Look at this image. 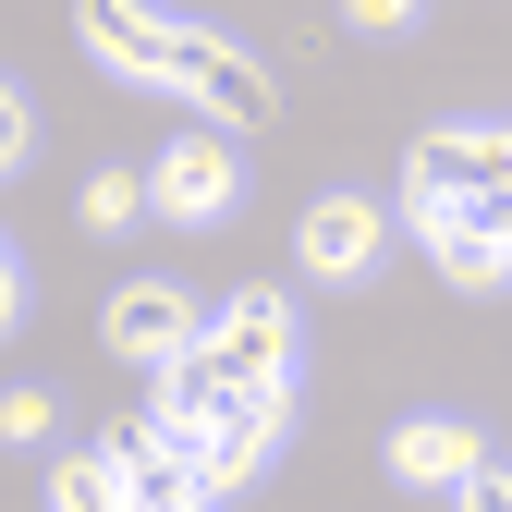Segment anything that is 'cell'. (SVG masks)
Returning <instances> with one entry per match:
<instances>
[{
    "mask_svg": "<svg viewBox=\"0 0 512 512\" xmlns=\"http://www.w3.org/2000/svg\"><path fill=\"white\" fill-rule=\"evenodd\" d=\"M488 464V439L464 427V415H403L391 427V476L403 488H439V500H464V476Z\"/></svg>",
    "mask_w": 512,
    "mask_h": 512,
    "instance_id": "6",
    "label": "cell"
},
{
    "mask_svg": "<svg viewBox=\"0 0 512 512\" xmlns=\"http://www.w3.org/2000/svg\"><path fill=\"white\" fill-rule=\"evenodd\" d=\"M147 183H159V220H232V196H244L232 122H208V135H171V147L147 159Z\"/></svg>",
    "mask_w": 512,
    "mask_h": 512,
    "instance_id": "4",
    "label": "cell"
},
{
    "mask_svg": "<svg viewBox=\"0 0 512 512\" xmlns=\"http://www.w3.org/2000/svg\"><path fill=\"white\" fill-rule=\"evenodd\" d=\"M183 342H196V305H183L171 281H122L110 293V354L122 366H171Z\"/></svg>",
    "mask_w": 512,
    "mask_h": 512,
    "instance_id": "8",
    "label": "cell"
},
{
    "mask_svg": "<svg viewBox=\"0 0 512 512\" xmlns=\"http://www.w3.org/2000/svg\"><path fill=\"white\" fill-rule=\"evenodd\" d=\"M512 196V122H439L403 159V220L427 208H500Z\"/></svg>",
    "mask_w": 512,
    "mask_h": 512,
    "instance_id": "3",
    "label": "cell"
},
{
    "mask_svg": "<svg viewBox=\"0 0 512 512\" xmlns=\"http://www.w3.org/2000/svg\"><path fill=\"white\" fill-rule=\"evenodd\" d=\"M49 500H61V512H110V500H135V452H122V427L98 439V452L49 464Z\"/></svg>",
    "mask_w": 512,
    "mask_h": 512,
    "instance_id": "10",
    "label": "cell"
},
{
    "mask_svg": "<svg viewBox=\"0 0 512 512\" xmlns=\"http://www.w3.org/2000/svg\"><path fill=\"white\" fill-rule=\"evenodd\" d=\"M25 147H37V110H25V86H0V183L25 171Z\"/></svg>",
    "mask_w": 512,
    "mask_h": 512,
    "instance_id": "12",
    "label": "cell"
},
{
    "mask_svg": "<svg viewBox=\"0 0 512 512\" xmlns=\"http://www.w3.org/2000/svg\"><path fill=\"white\" fill-rule=\"evenodd\" d=\"M378 244H391V208H378V196H317V208H305V244H293V256H305L317 281H342V293H354V281L378 269Z\"/></svg>",
    "mask_w": 512,
    "mask_h": 512,
    "instance_id": "5",
    "label": "cell"
},
{
    "mask_svg": "<svg viewBox=\"0 0 512 512\" xmlns=\"http://www.w3.org/2000/svg\"><path fill=\"white\" fill-rule=\"evenodd\" d=\"M74 208H86V232H135V220L159 208V183H147V171H86Z\"/></svg>",
    "mask_w": 512,
    "mask_h": 512,
    "instance_id": "11",
    "label": "cell"
},
{
    "mask_svg": "<svg viewBox=\"0 0 512 512\" xmlns=\"http://www.w3.org/2000/svg\"><path fill=\"white\" fill-rule=\"evenodd\" d=\"M0 439H13V452H37V439H49V391H13V403H0Z\"/></svg>",
    "mask_w": 512,
    "mask_h": 512,
    "instance_id": "14",
    "label": "cell"
},
{
    "mask_svg": "<svg viewBox=\"0 0 512 512\" xmlns=\"http://www.w3.org/2000/svg\"><path fill=\"white\" fill-rule=\"evenodd\" d=\"M415 232H427V256H439V281H452V293H500V281H512V244H500L488 208H427Z\"/></svg>",
    "mask_w": 512,
    "mask_h": 512,
    "instance_id": "9",
    "label": "cell"
},
{
    "mask_svg": "<svg viewBox=\"0 0 512 512\" xmlns=\"http://www.w3.org/2000/svg\"><path fill=\"white\" fill-rule=\"evenodd\" d=\"M159 403L208 415V439H220V452H208V476H220V500H232V488H244L256 464L281 452V427H293V378L244 366V354H220V342L196 330V342H183V354L159 366Z\"/></svg>",
    "mask_w": 512,
    "mask_h": 512,
    "instance_id": "2",
    "label": "cell"
},
{
    "mask_svg": "<svg viewBox=\"0 0 512 512\" xmlns=\"http://www.w3.org/2000/svg\"><path fill=\"white\" fill-rule=\"evenodd\" d=\"M415 13H427V0H342V25H354V37H403Z\"/></svg>",
    "mask_w": 512,
    "mask_h": 512,
    "instance_id": "13",
    "label": "cell"
},
{
    "mask_svg": "<svg viewBox=\"0 0 512 512\" xmlns=\"http://www.w3.org/2000/svg\"><path fill=\"white\" fill-rule=\"evenodd\" d=\"M74 37H86V61H98V74L159 86V98H196L208 122H232V135H256V122L281 110L269 61H256L244 37L183 25V13H159V0H74Z\"/></svg>",
    "mask_w": 512,
    "mask_h": 512,
    "instance_id": "1",
    "label": "cell"
},
{
    "mask_svg": "<svg viewBox=\"0 0 512 512\" xmlns=\"http://www.w3.org/2000/svg\"><path fill=\"white\" fill-rule=\"evenodd\" d=\"M488 220H500V244H512V196H500V208H488Z\"/></svg>",
    "mask_w": 512,
    "mask_h": 512,
    "instance_id": "15",
    "label": "cell"
},
{
    "mask_svg": "<svg viewBox=\"0 0 512 512\" xmlns=\"http://www.w3.org/2000/svg\"><path fill=\"white\" fill-rule=\"evenodd\" d=\"M208 342L220 354H244V366H269V378H293L305 366V330H293V293H269V281H244L220 317H208Z\"/></svg>",
    "mask_w": 512,
    "mask_h": 512,
    "instance_id": "7",
    "label": "cell"
}]
</instances>
